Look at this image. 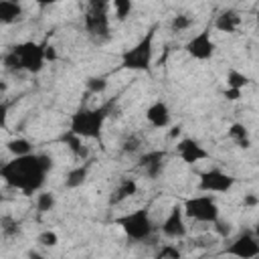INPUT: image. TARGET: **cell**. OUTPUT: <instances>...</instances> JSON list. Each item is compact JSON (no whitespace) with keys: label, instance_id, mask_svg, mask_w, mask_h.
<instances>
[{"label":"cell","instance_id":"cell-19","mask_svg":"<svg viewBox=\"0 0 259 259\" xmlns=\"http://www.w3.org/2000/svg\"><path fill=\"white\" fill-rule=\"evenodd\" d=\"M87 166H77V168H73L69 174H67V178H65V186L67 188H77V186H81L83 182H85V178H87Z\"/></svg>","mask_w":259,"mask_h":259},{"label":"cell","instance_id":"cell-26","mask_svg":"<svg viewBox=\"0 0 259 259\" xmlns=\"http://www.w3.org/2000/svg\"><path fill=\"white\" fill-rule=\"evenodd\" d=\"M113 10H115V18L117 20H125L132 12V0H111Z\"/></svg>","mask_w":259,"mask_h":259},{"label":"cell","instance_id":"cell-27","mask_svg":"<svg viewBox=\"0 0 259 259\" xmlns=\"http://www.w3.org/2000/svg\"><path fill=\"white\" fill-rule=\"evenodd\" d=\"M53 206H55V194L53 192H40L36 196V208L40 212H49V210H53Z\"/></svg>","mask_w":259,"mask_h":259},{"label":"cell","instance_id":"cell-6","mask_svg":"<svg viewBox=\"0 0 259 259\" xmlns=\"http://www.w3.org/2000/svg\"><path fill=\"white\" fill-rule=\"evenodd\" d=\"M45 47L47 45H38L34 40H26V42H18L12 47V51L20 57V63H22V69L26 73H40L42 67H45Z\"/></svg>","mask_w":259,"mask_h":259},{"label":"cell","instance_id":"cell-21","mask_svg":"<svg viewBox=\"0 0 259 259\" xmlns=\"http://www.w3.org/2000/svg\"><path fill=\"white\" fill-rule=\"evenodd\" d=\"M162 160H166V152L164 150H150V152H146V154H142L138 158V168L144 170L150 164H156V162H162Z\"/></svg>","mask_w":259,"mask_h":259},{"label":"cell","instance_id":"cell-39","mask_svg":"<svg viewBox=\"0 0 259 259\" xmlns=\"http://www.w3.org/2000/svg\"><path fill=\"white\" fill-rule=\"evenodd\" d=\"M178 134H180V125H174V127H172V132H170V138H176Z\"/></svg>","mask_w":259,"mask_h":259},{"label":"cell","instance_id":"cell-23","mask_svg":"<svg viewBox=\"0 0 259 259\" xmlns=\"http://www.w3.org/2000/svg\"><path fill=\"white\" fill-rule=\"evenodd\" d=\"M192 16L190 14H176V16H172V20H170V30L172 32H184V30H188L190 26H192Z\"/></svg>","mask_w":259,"mask_h":259},{"label":"cell","instance_id":"cell-25","mask_svg":"<svg viewBox=\"0 0 259 259\" xmlns=\"http://www.w3.org/2000/svg\"><path fill=\"white\" fill-rule=\"evenodd\" d=\"M2 63H4V69H6V71H10V73L24 71V69H22V63H20V57H18L14 51L6 53V55L2 57Z\"/></svg>","mask_w":259,"mask_h":259},{"label":"cell","instance_id":"cell-35","mask_svg":"<svg viewBox=\"0 0 259 259\" xmlns=\"http://www.w3.org/2000/svg\"><path fill=\"white\" fill-rule=\"evenodd\" d=\"M225 97H227L229 101H237V99L241 97V89H235V87H227V89H225Z\"/></svg>","mask_w":259,"mask_h":259},{"label":"cell","instance_id":"cell-16","mask_svg":"<svg viewBox=\"0 0 259 259\" xmlns=\"http://www.w3.org/2000/svg\"><path fill=\"white\" fill-rule=\"evenodd\" d=\"M83 140L85 138H81V136H77L75 132H67V134H63L61 136V142L63 144H67V148L71 150V154L75 156V158H81V160H87V156H89V148L83 144Z\"/></svg>","mask_w":259,"mask_h":259},{"label":"cell","instance_id":"cell-9","mask_svg":"<svg viewBox=\"0 0 259 259\" xmlns=\"http://www.w3.org/2000/svg\"><path fill=\"white\" fill-rule=\"evenodd\" d=\"M227 253L241 257V259L259 257V237L253 231H245L227 247Z\"/></svg>","mask_w":259,"mask_h":259},{"label":"cell","instance_id":"cell-3","mask_svg":"<svg viewBox=\"0 0 259 259\" xmlns=\"http://www.w3.org/2000/svg\"><path fill=\"white\" fill-rule=\"evenodd\" d=\"M115 223L123 229L127 239L138 241V243L148 241L152 237V233H154V225H152V219H150L146 208H138L134 212H127V214L119 217Z\"/></svg>","mask_w":259,"mask_h":259},{"label":"cell","instance_id":"cell-41","mask_svg":"<svg viewBox=\"0 0 259 259\" xmlns=\"http://www.w3.org/2000/svg\"><path fill=\"white\" fill-rule=\"evenodd\" d=\"M257 22H259V12H257Z\"/></svg>","mask_w":259,"mask_h":259},{"label":"cell","instance_id":"cell-33","mask_svg":"<svg viewBox=\"0 0 259 259\" xmlns=\"http://www.w3.org/2000/svg\"><path fill=\"white\" fill-rule=\"evenodd\" d=\"M212 225H214V233H217L219 237H223V239H225V237H229V235H231V231H233V229H231V223L221 221V219H217Z\"/></svg>","mask_w":259,"mask_h":259},{"label":"cell","instance_id":"cell-4","mask_svg":"<svg viewBox=\"0 0 259 259\" xmlns=\"http://www.w3.org/2000/svg\"><path fill=\"white\" fill-rule=\"evenodd\" d=\"M154 57V30H150L136 47L121 55V67L132 71H148Z\"/></svg>","mask_w":259,"mask_h":259},{"label":"cell","instance_id":"cell-13","mask_svg":"<svg viewBox=\"0 0 259 259\" xmlns=\"http://www.w3.org/2000/svg\"><path fill=\"white\" fill-rule=\"evenodd\" d=\"M146 119L154 127H166L170 123V109H168V105L164 101H154L146 109Z\"/></svg>","mask_w":259,"mask_h":259},{"label":"cell","instance_id":"cell-28","mask_svg":"<svg viewBox=\"0 0 259 259\" xmlns=\"http://www.w3.org/2000/svg\"><path fill=\"white\" fill-rule=\"evenodd\" d=\"M85 85H87L89 93H103L107 89V79L105 77H89L85 81Z\"/></svg>","mask_w":259,"mask_h":259},{"label":"cell","instance_id":"cell-37","mask_svg":"<svg viewBox=\"0 0 259 259\" xmlns=\"http://www.w3.org/2000/svg\"><path fill=\"white\" fill-rule=\"evenodd\" d=\"M45 57H47V61H57V53H55V49L53 47H45Z\"/></svg>","mask_w":259,"mask_h":259},{"label":"cell","instance_id":"cell-14","mask_svg":"<svg viewBox=\"0 0 259 259\" xmlns=\"http://www.w3.org/2000/svg\"><path fill=\"white\" fill-rule=\"evenodd\" d=\"M239 24H241V16H239V12L233 10V8L221 10L219 16L214 18V26H217V30H221V32H237Z\"/></svg>","mask_w":259,"mask_h":259},{"label":"cell","instance_id":"cell-5","mask_svg":"<svg viewBox=\"0 0 259 259\" xmlns=\"http://www.w3.org/2000/svg\"><path fill=\"white\" fill-rule=\"evenodd\" d=\"M184 214L196 223L212 225L219 219V206L212 196H194L184 200Z\"/></svg>","mask_w":259,"mask_h":259},{"label":"cell","instance_id":"cell-2","mask_svg":"<svg viewBox=\"0 0 259 259\" xmlns=\"http://www.w3.org/2000/svg\"><path fill=\"white\" fill-rule=\"evenodd\" d=\"M107 111H109V105H103L97 109H85V107L77 109L71 115V132H75L77 136H81L85 140L99 138L103 121L107 117Z\"/></svg>","mask_w":259,"mask_h":259},{"label":"cell","instance_id":"cell-36","mask_svg":"<svg viewBox=\"0 0 259 259\" xmlns=\"http://www.w3.org/2000/svg\"><path fill=\"white\" fill-rule=\"evenodd\" d=\"M259 204V196L257 194H245L243 196V206H257Z\"/></svg>","mask_w":259,"mask_h":259},{"label":"cell","instance_id":"cell-17","mask_svg":"<svg viewBox=\"0 0 259 259\" xmlns=\"http://www.w3.org/2000/svg\"><path fill=\"white\" fill-rule=\"evenodd\" d=\"M22 18V6L14 0H0V20L4 24H12Z\"/></svg>","mask_w":259,"mask_h":259},{"label":"cell","instance_id":"cell-1","mask_svg":"<svg viewBox=\"0 0 259 259\" xmlns=\"http://www.w3.org/2000/svg\"><path fill=\"white\" fill-rule=\"evenodd\" d=\"M53 160L47 154H26V156H14L12 162L2 164L0 176L4 182L22 194H32L42 188L45 176L51 172Z\"/></svg>","mask_w":259,"mask_h":259},{"label":"cell","instance_id":"cell-7","mask_svg":"<svg viewBox=\"0 0 259 259\" xmlns=\"http://www.w3.org/2000/svg\"><path fill=\"white\" fill-rule=\"evenodd\" d=\"M233 184H235V178L219 168H210V170L202 172L200 180H198V188L202 192H227V190H231Z\"/></svg>","mask_w":259,"mask_h":259},{"label":"cell","instance_id":"cell-18","mask_svg":"<svg viewBox=\"0 0 259 259\" xmlns=\"http://www.w3.org/2000/svg\"><path fill=\"white\" fill-rule=\"evenodd\" d=\"M229 138L239 146V148H243V150H247V148H251V140H249V132H247V127L243 125V123H233L231 127H229Z\"/></svg>","mask_w":259,"mask_h":259},{"label":"cell","instance_id":"cell-12","mask_svg":"<svg viewBox=\"0 0 259 259\" xmlns=\"http://www.w3.org/2000/svg\"><path fill=\"white\" fill-rule=\"evenodd\" d=\"M176 152L180 156L182 162L186 164H194V162H200V160H206L208 158V152L192 138H184L176 144Z\"/></svg>","mask_w":259,"mask_h":259},{"label":"cell","instance_id":"cell-38","mask_svg":"<svg viewBox=\"0 0 259 259\" xmlns=\"http://www.w3.org/2000/svg\"><path fill=\"white\" fill-rule=\"evenodd\" d=\"M38 2V6H51V4H57L59 0H36Z\"/></svg>","mask_w":259,"mask_h":259},{"label":"cell","instance_id":"cell-32","mask_svg":"<svg viewBox=\"0 0 259 259\" xmlns=\"http://www.w3.org/2000/svg\"><path fill=\"white\" fill-rule=\"evenodd\" d=\"M164 166H166V162L162 160V162H156V164H150L148 168H144V174L148 176V178H158L162 172H164Z\"/></svg>","mask_w":259,"mask_h":259},{"label":"cell","instance_id":"cell-15","mask_svg":"<svg viewBox=\"0 0 259 259\" xmlns=\"http://www.w3.org/2000/svg\"><path fill=\"white\" fill-rule=\"evenodd\" d=\"M138 192V184L134 178H121L119 184L115 186V190L109 196V204H121L123 200H127L130 196H134Z\"/></svg>","mask_w":259,"mask_h":259},{"label":"cell","instance_id":"cell-20","mask_svg":"<svg viewBox=\"0 0 259 259\" xmlns=\"http://www.w3.org/2000/svg\"><path fill=\"white\" fill-rule=\"evenodd\" d=\"M8 152H12L14 156H26V154H32V144L24 138H14L6 144Z\"/></svg>","mask_w":259,"mask_h":259},{"label":"cell","instance_id":"cell-29","mask_svg":"<svg viewBox=\"0 0 259 259\" xmlns=\"http://www.w3.org/2000/svg\"><path fill=\"white\" fill-rule=\"evenodd\" d=\"M18 231H20L18 223H16L12 217L4 214V217H2V235H4V237H12V235H16Z\"/></svg>","mask_w":259,"mask_h":259},{"label":"cell","instance_id":"cell-30","mask_svg":"<svg viewBox=\"0 0 259 259\" xmlns=\"http://www.w3.org/2000/svg\"><path fill=\"white\" fill-rule=\"evenodd\" d=\"M180 251H178V247H174V245H164L162 249H158L156 251V257L158 259H180Z\"/></svg>","mask_w":259,"mask_h":259},{"label":"cell","instance_id":"cell-34","mask_svg":"<svg viewBox=\"0 0 259 259\" xmlns=\"http://www.w3.org/2000/svg\"><path fill=\"white\" fill-rule=\"evenodd\" d=\"M111 0H87V10H99V12H107L109 10Z\"/></svg>","mask_w":259,"mask_h":259},{"label":"cell","instance_id":"cell-8","mask_svg":"<svg viewBox=\"0 0 259 259\" xmlns=\"http://www.w3.org/2000/svg\"><path fill=\"white\" fill-rule=\"evenodd\" d=\"M184 51L196 59V61H208L212 55H214V40L210 38V30L204 28L202 32L194 34L186 45H184Z\"/></svg>","mask_w":259,"mask_h":259},{"label":"cell","instance_id":"cell-11","mask_svg":"<svg viewBox=\"0 0 259 259\" xmlns=\"http://www.w3.org/2000/svg\"><path fill=\"white\" fill-rule=\"evenodd\" d=\"M85 30L95 40L107 38L109 36V16H107V12L87 10L85 12Z\"/></svg>","mask_w":259,"mask_h":259},{"label":"cell","instance_id":"cell-24","mask_svg":"<svg viewBox=\"0 0 259 259\" xmlns=\"http://www.w3.org/2000/svg\"><path fill=\"white\" fill-rule=\"evenodd\" d=\"M140 150H142V140H140V136L130 134V136L123 138V142H121V152H123V154L134 156V154H138Z\"/></svg>","mask_w":259,"mask_h":259},{"label":"cell","instance_id":"cell-22","mask_svg":"<svg viewBox=\"0 0 259 259\" xmlns=\"http://www.w3.org/2000/svg\"><path fill=\"white\" fill-rule=\"evenodd\" d=\"M249 85V77L237 69H229L227 73V87H235V89H243Z\"/></svg>","mask_w":259,"mask_h":259},{"label":"cell","instance_id":"cell-10","mask_svg":"<svg viewBox=\"0 0 259 259\" xmlns=\"http://www.w3.org/2000/svg\"><path fill=\"white\" fill-rule=\"evenodd\" d=\"M162 235L168 239H182L186 237V225H184V206L174 204L168 212V217L162 223Z\"/></svg>","mask_w":259,"mask_h":259},{"label":"cell","instance_id":"cell-40","mask_svg":"<svg viewBox=\"0 0 259 259\" xmlns=\"http://www.w3.org/2000/svg\"><path fill=\"white\" fill-rule=\"evenodd\" d=\"M255 235H257V237H259V225H257V229H255Z\"/></svg>","mask_w":259,"mask_h":259},{"label":"cell","instance_id":"cell-31","mask_svg":"<svg viewBox=\"0 0 259 259\" xmlns=\"http://www.w3.org/2000/svg\"><path fill=\"white\" fill-rule=\"evenodd\" d=\"M36 243L42 245V247H55V245L59 243V237H57V233H53V231H42V233L36 237Z\"/></svg>","mask_w":259,"mask_h":259}]
</instances>
